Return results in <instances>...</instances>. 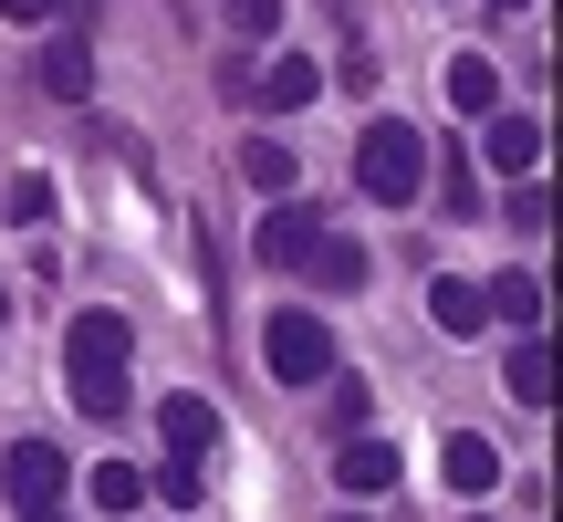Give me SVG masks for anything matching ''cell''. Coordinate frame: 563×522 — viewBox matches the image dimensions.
<instances>
[{
    "label": "cell",
    "instance_id": "1",
    "mask_svg": "<svg viewBox=\"0 0 563 522\" xmlns=\"http://www.w3.org/2000/svg\"><path fill=\"white\" fill-rule=\"evenodd\" d=\"M125 366H136V324H125L115 303L74 314V335H63V387H74L84 418H125Z\"/></svg>",
    "mask_w": 563,
    "mask_h": 522
},
{
    "label": "cell",
    "instance_id": "2",
    "mask_svg": "<svg viewBox=\"0 0 563 522\" xmlns=\"http://www.w3.org/2000/svg\"><path fill=\"white\" fill-rule=\"evenodd\" d=\"M355 188H365L376 209H407V199L428 188V137H418L407 116H376V126L355 137Z\"/></svg>",
    "mask_w": 563,
    "mask_h": 522
},
{
    "label": "cell",
    "instance_id": "3",
    "mask_svg": "<svg viewBox=\"0 0 563 522\" xmlns=\"http://www.w3.org/2000/svg\"><path fill=\"white\" fill-rule=\"evenodd\" d=\"M262 356H272V387H323L334 377V324H323L313 303H282L262 324Z\"/></svg>",
    "mask_w": 563,
    "mask_h": 522
},
{
    "label": "cell",
    "instance_id": "4",
    "mask_svg": "<svg viewBox=\"0 0 563 522\" xmlns=\"http://www.w3.org/2000/svg\"><path fill=\"white\" fill-rule=\"evenodd\" d=\"M0 491H11V522H21V512H53V502H63V449H53V439H11Z\"/></svg>",
    "mask_w": 563,
    "mask_h": 522
},
{
    "label": "cell",
    "instance_id": "5",
    "mask_svg": "<svg viewBox=\"0 0 563 522\" xmlns=\"http://www.w3.org/2000/svg\"><path fill=\"white\" fill-rule=\"evenodd\" d=\"M313 241H323V220H313V209L272 199V220H262V261H272V272H302V261H313Z\"/></svg>",
    "mask_w": 563,
    "mask_h": 522
},
{
    "label": "cell",
    "instance_id": "6",
    "mask_svg": "<svg viewBox=\"0 0 563 522\" xmlns=\"http://www.w3.org/2000/svg\"><path fill=\"white\" fill-rule=\"evenodd\" d=\"M481 314H501L511 335H543V272H522V261H511L501 282H481Z\"/></svg>",
    "mask_w": 563,
    "mask_h": 522
},
{
    "label": "cell",
    "instance_id": "7",
    "mask_svg": "<svg viewBox=\"0 0 563 522\" xmlns=\"http://www.w3.org/2000/svg\"><path fill=\"white\" fill-rule=\"evenodd\" d=\"M157 428H167V460H209V449H220V407L209 398H167Z\"/></svg>",
    "mask_w": 563,
    "mask_h": 522
},
{
    "label": "cell",
    "instance_id": "8",
    "mask_svg": "<svg viewBox=\"0 0 563 522\" xmlns=\"http://www.w3.org/2000/svg\"><path fill=\"white\" fill-rule=\"evenodd\" d=\"M42 95H53V105H84V95H95V42H84V32H63L53 53H42Z\"/></svg>",
    "mask_w": 563,
    "mask_h": 522
},
{
    "label": "cell",
    "instance_id": "9",
    "mask_svg": "<svg viewBox=\"0 0 563 522\" xmlns=\"http://www.w3.org/2000/svg\"><path fill=\"white\" fill-rule=\"evenodd\" d=\"M490 167H501V178H543V126L532 116H490Z\"/></svg>",
    "mask_w": 563,
    "mask_h": 522
},
{
    "label": "cell",
    "instance_id": "10",
    "mask_svg": "<svg viewBox=\"0 0 563 522\" xmlns=\"http://www.w3.org/2000/svg\"><path fill=\"white\" fill-rule=\"evenodd\" d=\"M439 481H449V491H470V502H481V491L501 481V449H490L481 428H460V439L439 449Z\"/></svg>",
    "mask_w": 563,
    "mask_h": 522
},
{
    "label": "cell",
    "instance_id": "11",
    "mask_svg": "<svg viewBox=\"0 0 563 522\" xmlns=\"http://www.w3.org/2000/svg\"><path fill=\"white\" fill-rule=\"evenodd\" d=\"M334 481L376 502V491H397V481H407V460H397V449H386V439H344V470H334Z\"/></svg>",
    "mask_w": 563,
    "mask_h": 522
},
{
    "label": "cell",
    "instance_id": "12",
    "mask_svg": "<svg viewBox=\"0 0 563 522\" xmlns=\"http://www.w3.org/2000/svg\"><path fill=\"white\" fill-rule=\"evenodd\" d=\"M302 272H313L323 293H365V241H344V230H323V241H313V261H302Z\"/></svg>",
    "mask_w": 563,
    "mask_h": 522
},
{
    "label": "cell",
    "instance_id": "13",
    "mask_svg": "<svg viewBox=\"0 0 563 522\" xmlns=\"http://www.w3.org/2000/svg\"><path fill=\"white\" fill-rule=\"evenodd\" d=\"M428 314H439V335H481V282H460V272H439V282H428Z\"/></svg>",
    "mask_w": 563,
    "mask_h": 522
},
{
    "label": "cell",
    "instance_id": "14",
    "mask_svg": "<svg viewBox=\"0 0 563 522\" xmlns=\"http://www.w3.org/2000/svg\"><path fill=\"white\" fill-rule=\"evenodd\" d=\"M501 387H511V398H522V407H553V356H543V335H522V345H511Z\"/></svg>",
    "mask_w": 563,
    "mask_h": 522
},
{
    "label": "cell",
    "instance_id": "15",
    "mask_svg": "<svg viewBox=\"0 0 563 522\" xmlns=\"http://www.w3.org/2000/svg\"><path fill=\"white\" fill-rule=\"evenodd\" d=\"M449 105H460V116H501V74H490L481 53H460L449 63Z\"/></svg>",
    "mask_w": 563,
    "mask_h": 522
},
{
    "label": "cell",
    "instance_id": "16",
    "mask_svg": "<svg viewBox=\"0 0 563 522\" xmlns=\"http://www.w3.org/2000/svg\"><path fill=\"white\" fill-rule=\"evenodd\" d=\"M313 95H323V74H313V63H302V53H282L272 74H262V105H282V116H302V105H313Z\"/></svg>",
    "mask_w": 563,
    "mask_h": 522
},
{
    "label": "cell",
    "instance_id": "17",
    "mask_svg": "<svg viewBox=\"0 0 563 522\" xmlns=\"http://www.w3.org/2000/svg\"><path fill=\"white\" fill-rule=\"evenodd\" d=\"M241 178L262 188V199H292V146H282V137H251V157H241Z\"/></svg>",
    "mask_w": 563,
    "mask_h": 522
},
{
    "label": "cell",
    "instance_id": "18",
    "mask_svg": "<svg viewBox=\"0 0 563 522\" xmlns=\"http://www.w3.org/2000/svg\"><path fill=\"white\" fill-rule=\"evenodd\" d=\"M11 220H21V230L53 220V178H42V167H21V178H11Z\"/></svg>",
    "mask_w": 563,
    "mask_h": 522
},
{
    "label": "cell",
    "instance_id": "19",
    "mask_svg": "<svg viewBox=\"0 0 563 522\" xmlns=\"http://www.w3.org/2000/svg\"><path fill=\"white\" fill-rule=\"evenodd\" d=\"M95 502H104V512H136V502H146V481H136L125 460H104V470H95Z\"/></svg>",
    "mask_w": 563,
    "mask_h": 522
},
{
    "label": "cell",
    "instance_id": "20",
    "mask_svg": "<svg viewBox=\"0 0 563 522\" xmlns=\"http://www.w3.org/2000/svg\"><path fill=\"white\" fill-rule=\"evenodd\" d=\"M157 502H178V512L199 502V460H167V470H157Z\"/></svg>",
    "mask_w": 563,
    "mask_h": 522
},
{
    "label": "cell",
    "instance_id": "21",
    "mask_svg": "<svg viewBox=\"0 0 563 522\" xmlns=\"http://www.w3.org/2000/svg\"><path fill=\"white\" fill-rule=\"evenodd\" d=\"M272 21H282V0H230V32H251V42H262Z\"/></svg>",
    "mask_w": 563,
    "mask_h": 522
},
{
    "label": "cell",
    "instance_id": "22",
    "mask_svg": "<svg viewBox=\"0 0 563 522\" xmlns=\"http://www.w3.org/2000/svg\"><path fill=\"white\" fill-rule=\"evenodd\" d=\"M0 21H21V32H32V21H53V0H0Z\"/></svg>",
    "mask_w": 563,
    "mask_h": 522
},
{
    "label": "cell",
    "instance_id": "23",
    "mask_svg": "<svg viewBox=\"0 0 563 522\" xmlns=\"http://www.w3.org/2000/svg\"><path fill=\"white\" fill-rule=\"evenodd\" d=\"M53 11L74 21V32H95V21H104V0H53Z\"/></svg>",
    "mask_w": 563,
    "mask_h": 522
},
{
    "label": "cell",
    "instance_id": "24",
    "mask_svg": "<svg viewBox=\"0 0 563 522\" xmlns=\"http://www.w3.org/2000/svg\"><path fill=\"white\" fill-rule=\"evenodd\" d=\"M21 522H63V512H21Z\"/></svg>",
    "mask_w": 563,
    "mask_h": 522
},
{
    "label": "cell",
    "instance_id": "25",
    "mask_svg": "<svg viewBox=\"0 0 563 522\" xmlns=\"http://www.w3.org/2000/svg\"><path fill=\"white\" fill-rule=\"evenodd\" d=\"M501 11H532V0H501Z\"/></svg>",
    "mask_w": 563,
    "mask_h": 522
},
{
    "label": "cell",
    "instance_id": "26",
    "mask_svg": "<svg viewBox=\"0 0 563 522\" xmlns=\"http://www.w3.org/2000/svg\"><path fill=\"white\" fill-rule=\"evenodd\" d=\"M0 314H11V293H0Z\"/></svg>",
    "mask_w": 563,
    "mask_h": 522
},
{
    "label": "cell",
    "instance_id": "27",
    "mask_svg": "<svg viewBox=\"0 0 563 522\" xmlns=\"http://www.w3.org/2000/svg\"><path fill=\"white\" fill-rule=\"evenodd\" d=\"M470 522H481V512H470Z\"/></svg>",
    "mask_w": 563,
    "mask_h": 522
},
{
    "label": "cell",
    "instance_id": "28",
    "mask_svg": "<svg viewBox=\"0 0 563 522\" xmlns=\"http://www.w3.org/2000/svg\"><path fill=\"white\" fill-rule=\"evenodd\" d=\"M344 522H355V512H344Z\"/></svg>",
    "mask_w": 563,
    "mask_h": 522
}]
</instances>
